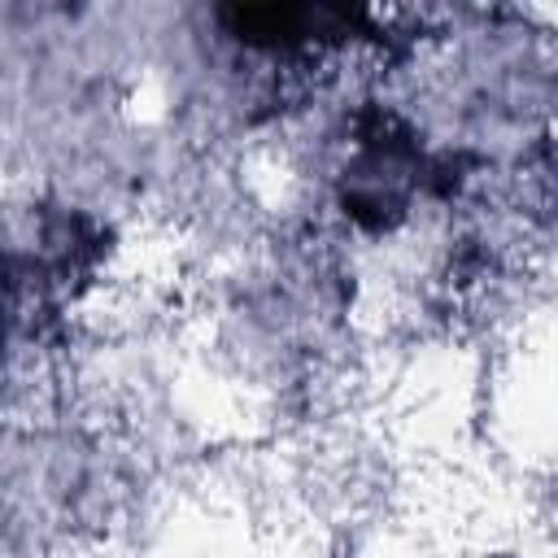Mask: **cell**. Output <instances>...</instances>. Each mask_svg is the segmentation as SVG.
<instances>
[{
    "instance_id": "1",
    "label": "cell",
    "mask_w": 558,
    "mask_h": 558,
    "mask_svg": "<svg viewBox=\"0 0 558 558\" xmlns=\"http://www.w3.org/2000/svg\"><path fill=\"white\" fill-rule=\"evenodd\" d=\"M344 174H349L344 205L357 218L375 209V222H388L405 205L410 174H414V153H410L405 135H388V122H384V131L362 135V153L353 157V166Z\"/></svg>"
}]
</instances>
